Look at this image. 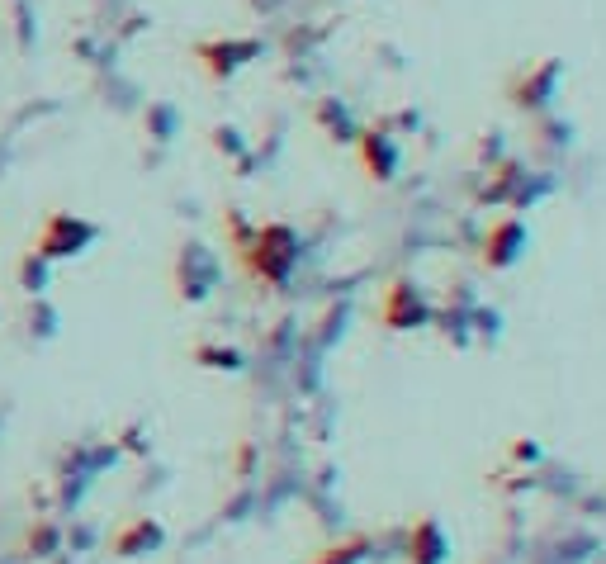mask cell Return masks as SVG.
I'll list each match as a JSON object with an SVG mask.
<instances>
[{
	"instance_id": "6da1fadb",
	"label": "cell",
	"mask_w": 606,
	"mask_h": 564,
	"mask_svg": "<svg viewBox=\"0 0 606 564\" xmlns=\"http://www.w3.org/2000/svg\"><path fill=\"white\" fill-rule=\"evenodd\" d=\"M81 242H90V228H86V223L53 219V223H48V237H43V256H67V252H76Z\"/></svg>"
},
{
	"instance_id": "7a4b0ae2",
	"label": "cell",
	"mask_w": 606,
	"mask_h": 564,
	"mask_svg": "<svg viewBox=\"0 0 606 564\" xmlns=\"http://www.w3.org/2000/svg\"><path fill=\"white\" fill-rule=\"evenodd\" d=\"M408 550H412V560H417V564H441V560H446V536H441V527L427 517V522H417Z\"/></svg>"
},
{
	"instance_id": "3957f363",
	"label": "cell",
	"mask_w": 606,
	"mask_h": 564,
	"mask_svg": "<svg viewBox=\"0 0 606 564\" xmlns=\"http://www.w3.org/2000/svg\"><path fill=\"white\" fill-rule=\"evenodd\" d=\"M521 242V228H512V223H507V228H498V233H493V266H507V261H512V247H517Z\"/></svg>"
}]
</instances>
